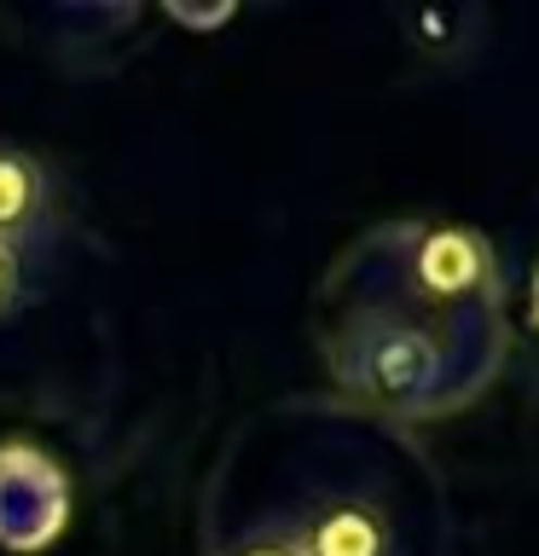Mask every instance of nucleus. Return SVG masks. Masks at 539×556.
I'll list each match as a JSON object with an SVG mask.
<instances>
[{
    "instance_id": "obj_1",
    "label": "nucleus",
    "mask_w": 539,
    "mask_h": 556,
    "mask_svg": "<svg viewBox=\"0 0 539 556\" xmlns=\"http://www.w3.org/2000/svg\"><path fill=\"white\" fill-rule=\"evenodd\" d=\"M400 278L429 307H469L499 295L493 243L469 226H417L406 238V255H400Z\"/></svg>"
},
{
    "instance_id": "obj_2",
    "label": "nucleus",
    "mask_w": 539,
    "mask_h": 556,
    "mask_svg": "<svg viewBox=\"0 0 539 556\" xmlns=\"http://www.w3.org/2000/svg\"><path fill=\"white\" fill-rule=\"evenodd\" d=\"M348 377L372 400H406L424 382L441 377V342L417 319H394L377 313L354 330V354H348Z\"/></svg>"
},
{
    "instance_id": "obj_3",
    "label": "nucleus",
    "mask_w": 539,
    "mask_h": 556,
    "mask_svg": "<svg viewBox=\"0 0 539 556\" xmlns=\"http://www.w3.org/2000/svg\"><path fill=\"white\" fill-rule=\"evenodd\" d=\"M64 528V476L47 452L0 446V545L41 551Z\"/></svg>"
},
{
    "instance_id": "obj_4",
    "label": "nucleus",
    "mask_w": 539,
    "mask_h": 556,
    "mask_svg": "<svg viewBox=\"0 0 539 556\" xmlns=\"http://www.w3.org/2000/svg\"><path fill=\"white\" fill-rule=\"evenodd\" d=\"M59 232V180L29 146L0 139V243L17 255L47 250Z\"/></svg>"
},
{
    "instance_id": "obj_5",
    "label": "nucleus",
    "mask_w": 539,
    "mask_h": 556,
    "mask_svg": "<svg viewBox=\"0 0 539 556\" xmlns=\"http://www.w3.org/2000/svg\"><path fill=\"white\" fill-rule=\"evenodd\" d=\"M290 533H296V551H302V556H383V545H389L377 510H372V504H360V498L313 504L308 516L290 521Z\"/></svg>"
},
{
    "instance_id": "obj_6",
    "label": "nucleus",
    "mask_w": 539,
    "mask_h": 556,
    "mask_svg": "<svg viewBox=\"0 0 539 556\" xmlns=\"http://www.w3.org/2000/svg\"><path fill=\"white\" fill-rule=\"evenodd\" d=\"M29 302H35V261L0 243V325L17 319Z\"/></svg>"
},
{
    "instance_id": "obj_7",
    "label": "nucleus",
    "mask_w": 539,
    "mask_h": 556,
    "mask_svg": "<svg viewBox=\"0 0 539 556\" xmlns=\"http://www.w3.org/2000/svg\"><path fill=\"white\" fill-rule=\"evenodd\" d=\"M226 556H302V551H296V533L290 528H255L250 539H238Z\"/></svg>"
}]
</instances>
